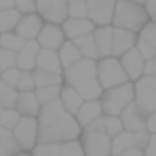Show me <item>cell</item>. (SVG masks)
<instances>
[{
	"mask_svg": "<svg viewBox=\"0 0 156 156\" xmlns=\"http://www.w3.org/2000/svg\"><path fill=\"white\" fill-rule=\"evenodd\" d=\"M20 12L16 8H8V10H0V34L6 32H14L20 20Z\"/></svg>",
	"mask_w": 156,
	"mask_h": 156,
	"instance_id": "4316f807",
	"label": "cell"
},
{
	"mask_svg": "<svg viewBox=\"0 0 156 156\" xmlns=\"http://www.w3.org/2000/svg\"><path fill=\"white\" fill-rule=\"evenodd\" d=\"M59 156H85L79 138H77V140L61 142V144H59Z\"/></svg>",
	"mask_w": 156,
	"mask_h": 156,
	"instance_id": "d6a6232c",
	"label": "cell"
},
{
	"mask_svg": "<svg viewBox=\"0 0 156 156\" xmlns=\"http://www.w3.org/2000/svg\"><path fill=\"white\" fill-rule=\"evenodd\" d=\"M14 8V0H0V10H8Z\"/></svg>",
	"mask_w": 156,
	"mask_h": 156,
	"instance_id": "db71d44e",
	"label": "cell"
},
{
	"mask_svg": "<svg viewBox=\"0 0 156 156\" xmlns=\"http://www.w3.org/2000/svg\"><path fill=\"white\" fill-rule=\"evenodd\" d=\"M122 122H121V119L119 117H109V115H105V134L109 138H113V136H117L119 133H122Z\"/></svg>",
	"mask_w": 156,
	"mask_h": 156,
	"instance_id": "d590c367",
	"label": "cell"
},
{
	"mask_svg": "<svg viewBox=\"0 0 156 156\" xmlns=\"http://www.w3.org/2000/svg\"><path fill=\"white\" fill-rule=\"evenodd\" d=\"M99 117H103V107H101L99 99L83 101V105L79 107V111H77V115H75V119H77V122H79L81 129H85L89 122H93L95 119H99Z\"/></svg>",
	"mask_w": 156,
	"mask_h": 156,
	"instance_id": "ac0fdd59",
	"label": "cell"
},
{
	"mask_svg": "<svg viewBox=\"0 0 156 156\" xmlns=\"http://www.w3.org/2000/svg\"><path fill=\"white\" fill-rule=\"evenodd\" d=\"M136 38L138 34H134V32L122 30V28H113V50H111V55L121 57L122 53L133 50L134 44H136Z\"/></svg>",
	"mask_w": 156,
	"mask_h": 156,
	"instance_id": "5bb4252c",
	"label": "cell"
},
{
	"mask_svg": "<svg viewBox=\"0 0 156 156\" xmlns=\"http://www.w3.org/2000/svg\"><path fill=\"white\" fill-rule=\"evenodd\" d=\"M148 20H150V16L146 14V10H144L142 4L130 2V0H117L111 26L113 28H122V30H129V32L138 34Z\"/></svg>",
	"mask_w": 156,
	"mask_h": 156,
	"instance_id": "7a4b0ae2",
	"label": "cell"
},
{
	"mask_svg": "<svg viewBox=\"0 0 156 156\" xmlns=\"http://www.w3.org/2000/svg\"><path fill=\"white\" fill-rule=\"evenodd\" d=\"M142 75H156V57L144 61V71H142Z\"/></svg>",
	"mask_w": 156,
	"mask_h": 156,
	"instance_id": "681fc988",
	"label": "cell"
},
{
	"mask_svg": "<svg viewBox=\"0 0 156 156\" xmlns=\"http://www.w3.org/2000/svg\"><path fill=\"white\" fill-rule=\"evenodd\" d=\"M59 91H61V85H51V87H40V89H34L36 99H38L40 105H48V103H51V101L59 99Z\"/></svg>",
	"mask_w": 156,
	"mask_h": 156,
	"instance_id": "f546056e",
	"label": "cell"
},
{
	"mask_svg": "<svg viewBox=\"0 0 156 156\" xmlns=\"http://www.w3.org/2000/svg\"><path fill=\"white\" fill-rule=\"evenodd\" d=\"M61 30H63V36L65 40H77L81 36H87L95 30V24L91 22L89 18H67L63 20L61 24Z\"/></svg>",
	"mask_w": 156,
	"mask_h": 156,
	"instance_id": "4fadbf2b",
	"label": "cell"
},
{
	"mask_svg": "<svg viewBox=\"0 0 156 156\" xmlns=\"http://www.w3.org/2000/svg\"><path fill=\"white\" fill-rule=\"evenodd\" d=\"M18 152H22V150H20L18 142L14 140L12 130L0 126V156H14Z\"/></svg>",
	"mask_w": 156,
	"mask_h": 156,
	"instance_id": "d4e9b609",
	"label": "cell"
},
{
	"mask_svg": "<svg viewBox=\"0 0 156 156\" xmlns=\"http://www.w3.org/2000/svg\"><path fill=\"white\" fill-rule=\"evenodd\" d=\"M0 73H2V69H0Z\"/></svg>",
	"mask_w": 156,
	"mask_h": 156,
	"instance_id": "94428289",
	"label": "cell"
},
{
	"mask_svg": "<svg viewBox=\"0 0 156 156\" xmlns=\"http://www.w3.org/2000/svg\"><path fill=\"white\" fill-rule=\"evenodd\" d=\"M36 69H42V71H50V73H59L63 71L59 63V57H57V51L53 50H40L38 55H36Z\"/></svg>",
	"mask_w": 156,
	"mask_h": 156,
	"instance_id": "d6986e66",
	"label": "cell"
},
{
	"mask_svg": "<svg viewBox=\"0 0 156 156\" xmlns=\"http://www.w3.org/2000/svg\"><path fill=\"white\" fill-rule=\"evenodd\" d=\"M14 8L20 14H30L36 12V0H14Z\"/></svg>",
	"mask_w": 156,
	"mask_h": 156,
	"instance_id": "ee69618b",
	"label": "cell"
},
{
	"mask_svg": "<svg viewBox=\"0 0 156 156\" xmlns=\"http://www.w3.org/2000/svg\"><path fill=\"white\" fill-rule=\"evenodd\" d=\"M146 130L150 134H156V111L150 115H146Z\"/></svg>",
	"mask_w": 156,
	"mask_h": 156,
	"instance_id": "c3c4849f",
	"label": "cell"
},
{
	"mask_svg": "<svg viewBox=\"0 0 156 156\" xmlns=\"http://www.w3.org/2000/svg\"><path fill=\"white\" fill-rule=\"evenodd\" d=\"M134 105L144 115H150L156 111V91L150 87H144L140 83H134Z\"/></svg>",
	"mask_w": 156,
	"mask_h": 156,
	"instance_id": "2e32d148",
	"label": "cell"
},
{
	"mask_svg": "<svg viewBox=\"0 0 156 156\" xmlns=\"http://www.w3.org/2000/svg\"><path fill=\"white\" fill-rule=\"evenodd\" d=\"M113 156H144V152L138 148H126V150H122L119 154H113Z\"/></svg>",
	"mask_w": 156,
	"mask_h": 156,
	"instance_id": "f907efd6",
	"label": "cell"
},
{
	"mask_svg": "<svg viewBox=\"0 0 156 156\" xmlns=\"http://www.w3.org/2000/svg\"><path fill=\"white\" fill-rule=\"evenodd\" d=\"M130 2H136V4H142V6H144V2H146V0H130Z\"/></svg>",
	"mask_w": 156,
	"mask_h": 156,
	"instance_id": "9f6ffc18",
	"label": "cell"
},
{
	"mask_svg": "<svg viewBox=\"0 0 156 156\" xmlns=\"http://www.w3.org/2000/svg\"><path fill=\"white\" fill-rule=\"evenodd\" d=\"M134 83H140V85H144V87H150V89L156 91V75H142L140 79H136Z\"/></svg>",
	"mask_w": 156,
	"mask_h": 156,
	"instance_id": "bcb514c9",
	"label": "cell"
},
{
	"mask_svg": "<svg viewBox=\"0 0 156 156\" xmlns=\"http://www.w3.org/2000/svg\"><path fill=\"white\" fill-rule=\"evenodd\" d=\"M119 61H121L122 69H125L126 77H129V81H136L142 77V71H144V59L140 57V53L136 51V48H133V50H129L126 53H122L121 57H119Z\"/></svg>",
	"mask_w": 156,
	"mask_h": 156,
	"instance_id": "8fae6325",
	"label": "cell"
},
{
	"mask_svg": "<svg viewBox=\"0 0 156 156\" xmlns=\"http://www.w3.org/2000/svg\"><path fill=\"white\" fill-rule=\"evenodd\" d=\"M18 121H20V113L16 109H4L2 115H0V126H2V129L12 130Z\"/></svg>",
	"mask_w": 156,
	"mask_h": 156,
	"instance_id": "e575fe53",
	"label": "cell"
},
{
	"mask_svg": "<svg viewBox=\"0 0 156 156\" xmlns=\"http://www.w3.org/2000/svg\"><path fill=\"white\" fill-rule=\"evenodd\" d=\"M97 81H99V85L103 87V91L129 81L121 61H119V57L109 55V57L97 59Z\"/></svg>",
	"mask_w": 156,
	"mask_h": 156,
	"instance_id": "277c9868",
	"label": "cell"
},
{
	"mask_svg": "<svg viewBox=\"0 0 156 156\" xmlns=\"http://www.w3.org/2000/svg\"><path fill=\"white\" fill-rule=\"evenodd\" d=\"M2 111H4V109H2V107H0V115H2Z\"/></svg>",
	"mask_w": 156,
	"mask_h": 156,
	"instance_id": "91938a15",
	"label": "cell"
},
{
	"mask_svg": "<svg viewBox=\"0 0 156 156\" xmlns=\"http://www.w3.org/2000/svg\"><path fill=\"white\" fill-rule=\"evenodd\" d=\"M14 140L18 142L20 150L30 152L36 144H38V119L34 117H20L16 126L12 129Z\"/></svg>",
	"mask_w": 156,
	"mask_h": 156,
	"instance_id": "5b68a950",
	"label": "cell"
},
{
	"mask_svg": "<svg viewBox=\"0 0 156 156\" xmlns=\"http://www.w3.org/2000/svg\"><path fill=\"white\" fill-rule=\"evenodd\" d=\"M83 130L85 133H105V115L99 117V119H95L93 122H89Z\"/></svg>",
	"mask_w": 156,
	"mask_h": 156,
	"instance_id": "f6af8a7d",
	"label": "cell"
},
{
	"mask_svg": "<svg viewBox=\"0 0 156 156\" xmlns=\"http://www.w3.org/2000/svg\"><path fill=\"white\" fill-rule=\"evenodd\" d=\"M138 38L144 40V42H148L150 46L156 48V22H154V20H148V22L144 24V28L138 32Z\"/></svg>",
	"mask_w": 156,
	"mask_h": 156,
	"instance_id": "8d00e7d4",
	"label": "cell"
},
{
	"mask_svg": "<svg viewBox=\"0 0 156 156\" xmlns=\"http://www.w3.org/2000/svg\"><path fill=\"white\" fill-rule=\"evenodd\" d=\"M73 44L77 46L81 57H87V59H99L97 55V48H95V40H93V32L87 36H81V38L73 40Z\"/></svg>",
	"mask_w": 156,
	"mask_h": 156,
	"instance_id": "484cf974",
	"label": "cell"
},
{
	"mask_svg": "<svg viewBox=\"0 0 156 156\" xmlns=\"http://www.w3.org/2000/svg\"><path fill=\"white\" fill-rule=\"evenodd\" d=\"M50 2H51V0H36V12L42 16L44 12H46V8L50 6Z\"/></svg>",
	"mask_w": 156,
	"mask_h": 156,
	"instance_id": "816d5d0a",
	"label": "cell"
},
{
	"mask_svg": "<svg viewBox=\"0 0 156 156\" xmlns=\"http://www.w3.org/2000/svg\"><path fill=\"white\" fill-rule=\"evenodd\" d=\"M148 138H150L148 130H138V133H133V146L144 152L146 144H148Z\"/></svg>",
	"mask_w": 156,
	"mask_h": 156,
	"instance_id": "7bdbcfd3",
	"label": "cell"
},
{
	"mask_svg": "<svg viewBox=\"0 0 156 156\" xmlns=\"http://www.w3.org/2000/svg\"><path fill=\"white\" fill-rule=\"evenodd\" d=\"M20 75H22V71H20L18 67H10V69H4V71L0 73V79H2L6 85H10V87L16 89V83H18Z\"/></svg>",
	"mask_w": 156,
	"mask_h": 156,
	"instance_id": "ab89813d",
	"label": "cell"
},
{
	"mask_svg": "<svg viewBox=\"0 0 156 156\" xmlns=\"http://www.w3.org/2000/svg\"><path fill=\"white\" fill-rule=\"evenodd\" d=\"M134 48H136V51L140 53V57H142L144 61H148V59H152V57H156V48L150 46L148 42H144V40H140V38H136Z\"/></svg>",
	"mask_w": 156,
	"mask_h": 156,
	"instance_id": "74e56055",
	"label": "cell"
},
{
	"mask_svg": "<svg viewBox=\"0 0 156 156\" xmlns=\"http://www.w3.org/2000/svg\"><path fill=\"white\" fill-rule=\"evenodd\" d=\"M126 148H134L133 146V133L122 130V133H119L117 136L111 138V154H119V152H122V150H126Z\"/></svg>",
	"mask_w": 156,
	"mask_h": 156,
	"instance_id": "83f0119b",
	"label": "cell"
},
{
	"mask_svg": "<svg viewBox=\"0 0 156 156\" xmlns=\"http://www.w3.org/2000/svg\"><path fill=\"white\" fill-rule=\"evenodd\" d=\"M67 18H87V6H85V2L67 4Z\"/></svg>",
	"mask_w": 156,
	"mask_h": 156,
	"instance_id": "b9f144b4",
	"label": "cell"
},
{
	"mask_svg": "<svg viewBox=\"0 0 156 156\" xmlns=\"http://www.w3.org/2000/svg\"><path fill=\"white\" fill-rule=\"evenodd\" d=\"M16 95H18V91L0 79V107H2V109H14Z\"/></svg>",
	"mask_w": 156,
	"mask_h": 156,
	"instance_id": "4dcf8cb0",
	"label": "cell"
},
{
	"mask_svg": "<svg viewBox=\"0 0 156 156\" xmlns=\"http://www.w3.org/2000/svg\"><path fill=\"white\" fill-rule=\"evenodd\" d=\"M44 26V18L38 12H30V14H22L18 20V26H16V34L24 40H36Z\"/></svg>",
	"mask_w": 156,
	"mask_h": 156,
	"instance_id": "30bf717a",
	"label": "cell"
},
{
	"mask_svg": "<svg viewBox=\"0 0 156 156\" xmlns=\"http://www.w3.org/2000/svg\"><path fill=\"white\" fill-rule=\"evenodd\" d=\"M144 10H146V14L152 18V16L156 14V0H146L144 2Z\"/></svg>",
	"mask_w": 156,
	"mask_h": 156,
	"instance_id": "f5cc1de1",
	"label": "cell"
},
{
	"mask_svg": "<svg viewBox=\"0 0 156 156\" xmlns=\"http://www.w3.org/2000/svg\"><path fill=\"white\" fill-rule=\"evenodd\" d=\"M57 57H59V63L61 67H69V65H73L75 61L81 59V53L77 50V46L71 42V40H65L63 44H61V48L57 50Z\"/></svg>",
	"mask_w": 156,
	"mask_h": 156,
	"instance_id": "603a6c76",
	"label": "cell"
},
{
	"mask_svg": "<svg viewBox=\"0 0 156 156\" xmlns=\"http://www.w3.org/2000/svg\"><path fill=\"white\" fill-rule=\"evenodd\" d=\"M83 129L79 126L77 119L63 109L59 99L42 105L38 115V142H67L77 140Z\"/></svg>",
	"mask_w": 156,
	"mask_h": 156,
	"instance_id": "6da1fadb",
	"label": "cell"
},
{
	"mask_svg": "<svg viewBox=\"0 0 156 156\" xmlns=\"http://www.w3.org/2000/svg\"><path fill=\"white\" fill-rule=\"evenodd\" d=\"M77 93L81 95L83 101H95V99H101L103 95V87L99 85L97 77H91V79H83V81H77V83L71 85Z\"/></svg>",
	"mask_w": 156,
	"mask_h": 156,
	"instance_id": "ffe728a7",
	"label": "cell"
},
{
	"mask_svg": "<svg viewBox=\"0 0 156 156\" xmlns=\"http://www.w3.org/2000/svg\"><path fill=\"white\" fill-rule=\"evenodd\" d=\"M32 77H34L36 89L51 87V85H63V77H61L59 73H50V71H42V69H34V71H32Z\"/></svg>",
	"mask_w": 156,
	"mask_h": 156,
	"instance_id": "cb8c5ba5",
	"label": "cell"
},
{
	"mask_svg": "<svg viewBox=\"0 0 156 156\" xmlns=\"http://www.w3.org/2000/svg\"><path fill=\"white\" fill-rule=\"evenodd\" d=\"M36 42L40 44V48L44 50H53L57 51L61 48V44L65 42V36H63V30H61L59 24H50V22H44L42 30H40Z\"/></svg>",
	"mask_w": 156,
	"mask_h": 156,
	"instance_id": "9c48e42d",
	"label": "cell"
},
{
	"mask_svg": "<svg viewBox=\"0 0 156 156\" xmlns=\"http://www.w3.org/2000/svg\"><path fill=\"white\" fill-rule=\"evenodd\" d=\"M59 101L61 105H63V109L67 111L69 115H73L75 117L77 111H79V107L83 105V99H81V95L75 91V89L71 87V85H61V91H59Z\"/></svg>",
	"mask_w": 156,
	"mask_h": 156,
	"instance_id": "44dd1931",
	"label": "cell"
},
{
	"mask_svg": "<svg viewBox=\"0 0 156 156\" xmlns=\"http://www.w3.org/2000/svg\"><path fill=\"white\" fill-rule=\"evenodd\" d=\"M14 109L20 113V117H34V119H38L42 105L38 103L34 91H18Z\"/></svg>",
	"mask_w": 156,
	"mask_h": 156,
	"instance_id": "9a60e30c",
	"label": "cell"
},
{
	"mask_svg": "<svg viewBox=\"0 0 156 156\" xmlns=\"http://www.w3.org/2000/svg\"><path fill=\"white\" fill-rule=\"evenodd\" d=\"M10 67H16V51L0 48V69L4 71V69H10Z\"/></svg>",
	"mask_w": 156,
	"mask_h": 156,
	"instance_id": "60d3db41",
	"label": "cell"
},
{
	"mask_svg": "<svg viewBox=\"0 0 156 156\" xmlns=\"http://www.w3.org/2000/svg\"><path fill=\"white\" fill-rule=\"evenodd\" d=\"M61 77H63V83L65 85H73V83H77V81L97 77V59L81 57V59L75 61L73 65L65 67L63 71H61Z\"/></svg>",
	"mask_w": 156,
	"mask_h": 156,
	"instance_id": "8992f818",
	"label": "cell"
},
{
	"mask_svg": "<svg viewBox=\"0 0 156 156\" xmlns=\"http://www.w3.org/2000/svg\"><path fill=\"white\" fill-rule=\"evenodd\" d=\"M24 42L26 40L20 38L16 32H6V34H0V48H4V50H10V51H16L18 53L22 50Z\"/></svg>",
	"mask_w": 156,
	"mask_h": 156,
	"instance_id": "f1b7e54d",
	"label": "cell"
},
{
	"mask_svg": "<svg viewBox=\"0 0 156 156\" xmlns=\"http://www.w3.org/2000/svg\"><path fill=\"white\" fill-rule=\"evenodd\" d=\"M99 101L103 107V115L119 117L130 103H134V83L126 81V83L117 85V87L105 89Z\"/></svg>",
	"mask_w": 156,
	"mask_h": 156,
	"instance_id": "3957f363",
	"label": "cell"
},
{
	"mask_svg": "<svg viewBox=\"0 0 156 156\" xmlns=\"http://www.w3.org/2000/svg\"><path fill=\"white\" fill-rule=\"evenodd\" d=\"M34 77H32V71H22L18 83H16V91H34Z\"/></svg>",
	"mask_w": 156,
	"mask_h": 156,
	"instance_id": "f35d334b",
	"label": "cell"
},
{
	"mask_svg": "<svg viewBox=\"0 0 156 156\" xmlns=\"http://www.w3.org/2000/svg\"><path fill=\"white\" fill-rule=\"evenodd\" d=\"M93 40H95L99 59L101 57H109L111 50H113V26H95Z\"/></svg>",
	"mask_w": 156,
	"mask_h": 156,
	"instance_id": "e0dca14e",
	"label": "cell"
},
{
	"mask_svg": "<svg viewBox=\"0 0 156 156\" xmlns=\"http://www.w3.org/2000/svg\"><path fill=\"white\" fill-rule=\"evenodd\" d=\"M16 67L20 71H34L36 69V55H30L26 51L16 53Z\"/></svg>",
	"mask_w": 156,
	"mask_h": 156,
	"instance_id": "836d02e7",
	"label": "cell"
},
{
	"mask_svg": "<svg viewBox=\"0 0 156 156\" xmlns=\"http://www.w3.org/2000/svg\"><path fill=\"white\" fill-rule=\"evenodd\" d=\"M79 142L85 156H113L111 154V138L105 133H81Z\"/></svg>",
	"mask_w": 156,
	"mask_h": 156,
	"instance_id": "52a82bcc",
	"label": "cell"
},
{
	"mask_svg": "<svg viewBox=\"0 0 156 156\" xmlns=\"http://www.w3.org/2000/svg\"><path fill=\"white\" fill-rule=\"evenodd\" d=\"M71 2H85V0H67V4H71Z\"/></svg>",
	"mask_w": 156,
	"mask_h": 156,
	"instance_id": "6f0895ef",
	"label": "cell"
},
{
	"mask_svg": "<svg viewBox=\"0 0 156 156\" xmlns=\"http://www.w3.org/2000/svg\"><path fill=\"white\" fill-rule=\"evenodd\" d=\"M44 22L50 24H63V20H67V0H51L50 6L46 8V12L42 14Z\"/></svg>",
	"mask_w": 156,
	"mask_h": 156,
	"instance_id": "7402d4cb",
	"label": "cell"
},
{
	"mask_svg": "<svg viewBox=\"0 0 156 156\" xmlns=\"http://www.w3.org/2000/svg\"><path fill=\"white\" fill-rule=\"evenodd\" d=\"M117 0H85L87 18L95 26H111Z\"/></svg>",
	"mask_w": 156,
	"mask_h": 156,
	"instance_id": "ba28073f",
	"label": "cell"
},
{
	"mask_svg": "<svg viewBox=\"0 0 156 156\" xmlns=\"http://www.w3.org/2000/svg\"><path fill=\"white\" fill-rule=\"evenodd\" d=\"M14 156H32L30 152H24V150H22V152H18V154H14Z\"/></svg>",
	"mask_w": 156,
	"mask_h": 156,
	"instance_id": "11a10c76",
	"label": "cell"
},
{
	"mask_svg": "<svg viewBox=\"0 0 156 156\" xmlns=\"http://www.w3.org/2000/svg\"><path fill=\"white\" fill-rule=\"evenodd\" d=\"M144 156H156V134H150L148 144L144 148Z\"/></svg>",
	"mask_w": 156,
	"mask_h": 156,
	"instance_id": "7dc6e473",
	"label": "cell"
},
{
	"mask_svg": "<svg viewBox=\"0 0 156 156\" xmlns=\"http://www.w3.org/2000/svg\"><path fill=\"white\" fill-rule=\"evenodd\" d=\"M119 119H121V122H122V129L129 130V133L146 130V115L142 113L134 103H130L126 107V109L119 115Z\"/></svg>",
	"mask_w": 156,
	"mask_h": 156,
	"instance_id": "7c38bea8",
	"label": "cell"
},
{
	"mask_svg": "<svg viewBox=\"0 0 156 156\" xmlns=\"http://www.w3.org/2000/svg\"><path fill=\"white\" fill-rule=\"evenodd\" d=\"M32 156H59V144L57 142H38L30 150Z\"/></svg>",
	"mask_w": 156,
	"mask_h": 156,
	"instance_id": "1f68e13d",
	"label": "cell"
},
{
	"mask_svg": "<svg viewBox=\"0 0 156 156\" xmlns=\"http://www.w3.org/2000/svg\"><path fill=\"white\" fill-rule=\"evenodd\" d=\"M150 20H154V22H156V14H154V16H152V18H150Z\"/></svg>",
	"mask_w": 156,
	"mask_h": 156,
	"instance_id": "680465c9",
	"label": "cell"
}]
</instances>
